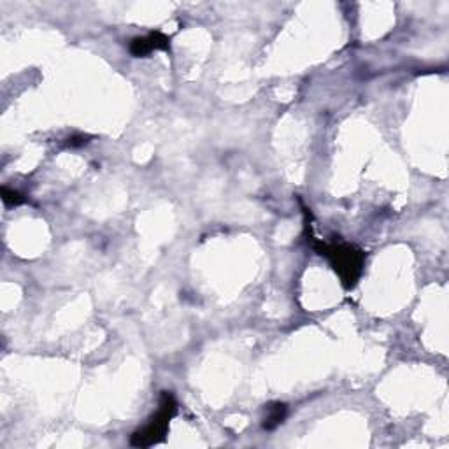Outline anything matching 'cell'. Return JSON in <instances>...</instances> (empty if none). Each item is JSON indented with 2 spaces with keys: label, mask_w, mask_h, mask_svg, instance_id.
<instances>
[{
  "label": "cell",
  "mask_w": 449,
  "mask_h": 449,
  "mask_svg": "<svg viewBox=\"0 0 449 449\" xmlns=\"http://www.w3.org/2000/svg\"><path fill=\"white\" fill-rule=\"evenodd\" d=\"M176 413H178V402H176L174 395L171 391H162L158 410L149 418L143 428L133 432V435L130 437V444L136 448H151L162 443Z\"/></svg>",
  "instance_id": "cell-2"
},
{
  "label": "cell",
  "mask_w": 449,
  "mask_h": 449,
  "mask_svg": "<svg viewBox=\"0 0 449 449\" xmlns=\"http://www.w3.org/2000/svg\"><path fill=\"white\" fill-rule=\"evenodd\" d=\"M288 414V405L283 404V402H272V404L266 405V416H263V428L268 430H276L283 421L286 420Z\"/></svg>",
  "instance_id": "cell-4"
},
{
  "label": "cell",
  "mask_w": 449,
  "mask_h": 449,
  "mask_svg": "<svg viewBox=\"0 0 449 449\" xmlns=\"http://www.w3.org/2000/svg\"><path fill=\"white\" fill-rule=\"evenodd\" d=\"M130 53L136 59H143L153 51H168L171 49V39L162 32H151L146 37H136L128 46Z\"/></svg>",
  "instance_id": "cell-3"
},
{
  "label": "cell",
  "mask_w": 449,
  "mask_h": 449,
  "mask_svg": "<svg viewBox=\"0 0 449 449\" xmlns=\"http://www.w3.org/2000/svg\"><path fill=\"white\" fill-rule=\"evenodd\" d=\"M88 136H72L67 139V146L69 148H81V146L88 144Z\"/></svg>",
  "instance_id": "cell-6"
},
{
  "label": "cell",
  "mask_w": 449,
  "mask_h": 449,
  "mask_svg": "<svg viewBox=\"0 0 449 449\" xmlns=\"http://www.w3.org/2000/svg\"><path fill=\"white\" fill-rule=\"evenodd\" d=\"M313 246L321 256L328 260L344 288L351 290L356 286L363 272V263H365V253L362 249L348 243L327 244L321 241H313Z\"/></svg>",
  "instance_id": "cell-1"
},
{
  "label": "cell",
  "mask_w": 449,
  "mask_h": 449,
  "mask_svg": "<svg viewBox=\"0 0 449 449\" xmlns=\"http://www.w3.org/2000/svg\"><path fill=\"white\" fill-rule=\"evenodd\" d=\"M2 201H4V204H6V206L13 207V206L23 204V202H25V197H23L20 191L9 190V188L4 186L2 188Z\"/></svg>",
  "instance_id": "cell-5"
}]
</instances>
